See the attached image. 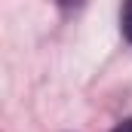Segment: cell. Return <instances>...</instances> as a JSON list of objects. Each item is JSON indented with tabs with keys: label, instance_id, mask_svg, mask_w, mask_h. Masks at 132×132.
I'll use <instances>...</instances> for the list:
<instances>
[{
	"label": "cell",
	"instance_id": "obj_1",
	"mask_svg": "<svg viewBox=\"0 0 132 132\" xmlns=\"http://www.w3.org/2000/svg\"><path fill=\"white\" fill-rule=\"evenodd\" d=\"M120 28H123V37L132 43V0H123V12H120Z\"/></svg>",
	"mask_w": 132,
	"mask_h": 132
},
{
	"label": "cell",
	"instance_id": "obj_2",
	"mask_svg": "<svg viewBox=\"0 0 132 132\" xmlns=\"http://www.w3.org/2000/svg\"><path fill=\"white\" fill-rule=\"evenodd\" d=\"M59 6H65V9H77V6H83V0H59Z\"/></svg>",
	"mask_w": 132,
	"mask_h": 132
},
{
	"label": "cell",
	"instance_id": "obj_3",
	"mask_svg": "<svg viewBox=\"0 0 132 132\" xmlns=\"http://www.w3.org/2000/svg\"><path fill=\"white\" fill-rule=\"evenodd\" d=\"M114 132H132V120H123V123H120Z\"/></svg>",
	"mask_w": 132,
	"mask_h": 132
}]
</instances>
